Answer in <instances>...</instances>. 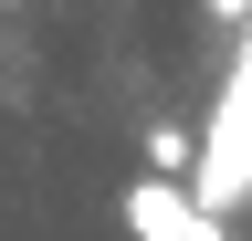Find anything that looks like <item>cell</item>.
<instances>
[{
	"label": "cell",
	"instance_id": "6da1fadb",
	"mask_svg": "<svg viewBox=\"0 0 252 241\" xmlns=\"http://www.w3.org/2000/svg\"><path fill=\"white\" fill-rule=\"evenodd\" d=\"M200 210H242L252 189V74L231 63V84H220V105H210V136L189 147V178H179Z\"/></svg>",
	"mask_w": 252,
	"mask_h": 241
},
{
	"label": "cell",
	"instance_id": "7a4b0ae2",
	"mask_svg": "<svg viewBox=\"0 0 252 241\" xmlns=\"http://www.w3.org/2000/svg\"><path fill=\"white\" fill-rule=\"evenodd\" d=\"M126 241H220V210H200L179 178H126Z\"/></svg>",
	"mask_w": 252,
	"mask_h": 241
},
{
	"label": "cell",
	"instance_id": "3957f363",
	"mask_svg": "<svg viewBox=\"0 0 252 241\" xmlns=\"http://www.w3.org/2000/svg\"><path fill=\"white\" fill-rule=\"evenodd\" d=\"M200 11H210V21H242V11H252V0H200Z\"/></svg>",
	"mask_w": 252,
	"mask_h": 241
}]
</instances>
